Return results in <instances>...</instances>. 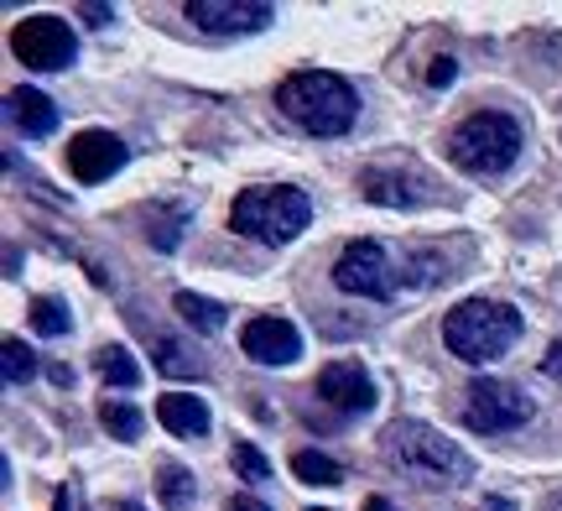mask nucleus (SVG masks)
Listing matches in <instances>:
<instances>
[{
  "label": "nucleus",
  "instance_id": "nucleus-1",
  "mask_svg": "<svg viewBox=\"0 0 562 511\" xmlns=\"http://www.w3.org/2000/svg\"><path fill=\"white\" fill-rule=\"evenodd\" d=\"M277 104L281 115L302 125L307 136H344V131H355V115H360L355 89L339 74H328V68H302L292 79H281Z\"/></svg>",
  "mask_w": 562,
  "mask_h": 511
},
{
  "label": "nucleus",
  "instance_id": "nucleus-2",
  "mask_svg": "<svg viewBox=\"0 0 562 511\" xmlns=\"http://www.w3.org/2000/svg\"><path fill=\"white\" fill-rule=\"evenodd\" d=\"M385 459H391L406 480H417L422 491L469 480V454H463L453 438H442L438 429L417 423V418H402V423L385 429Z\"/></svg>",
  "mask_w": 562,
  "mask_h": 511
},
{
  "label": "nucleus",
  "instance_id": "nucleus-3",
  "mask_svg": "<svg viewBox=\"0 0 562 511\" xmlns=\"http://www.w3.org/2000/svg\"><path fill=\"white\" fill-rule=\"evenodd\" d=\"M526 319L510 303H490V298H469L442 319V345L459 355L463 366H490L505 349L521 340Z\"/></svg>",
  "mask_w": 562,
  "mask_h": 511
},
{
  "label": "nucleus",
  "instance_id": "nucleus-4",
  "mask_svg": "<svg viewBox=\"0 0 562 511\" xmlns=\"http://www.w3.org/2000/svg\"><path fill=\"white\" fill-rule=\"evenodd\" d=\"M313 220V199L302 188L286 184H261L245 188L240 199L229 204V230L245 235V241H261V246H286L297 241L302 230Z\"/></svg>",
  "mask_w": 562,
  "mask_h": 511
},
{
  "label": "nucleus",
  "instance_id": "nucleus-5",
  "mask_svg": "<svg viewBox=\"0 0 562 511\" xmlns=\"http://www.w3.org/2000/svg\"><path fill=\"white\" fill-rule=\"evenodd\" d=\"M521 121L505 110H474L469 121L453 125L448 136V163L469 173V178H495L521 157Z\"/></svg>",
  "mask_w": 562,
  "mask_h": 511
},
{
  "label": "nucleus",
  "instance_id": "nucleus-6",
  "mask_svg": "<svg viewBox=\"0 0 562 511\" xmlns=\"http://www.w3.org/2000/svg\"><path fill=\"white\" fill-rule=\"evenodd\" d=\"M396 282H402V266L391 262V251L381 241H349L344 256L334 262V287L349 298L385 303V298H396Z\"/></svg>",
  "mask_w": 562,
  "mask_h": 511
},
{
  "label": "nucleus",
  "instance_id": "nucleus-7",
  "mask_svg": "<svg viewBox=\"0 0 562 511\" xmlns=\"http://www.w3.org/2000/svg\"><path fill=\"white\" fill-rule=\"evenodd\" d=\"M526 418H531V397L521 387L501 381V376H480L463 391V429L510 433V429H526Z\"/></svg>",
  "mask_w": 562,
  "mask_h": 511
},
{
  "label": "nucleus",
  "instance_id": "nucleus-8",
  "mask_svg": "<svg viewBox=\"0 0 562 511\" xmlns=\"http://www.w3.org/2000/svg\"><path fill=\"white\" fill-rule=\"evenodd\" d=\"M11 53L37 74H58L79 58V37L63 16H26L11 26Z\"/></svg>",
  "mask_w": 562,
  "mask_h": 511
},
{
  "label": "nucleus",
  "instance_id": "nucleus-9",
  "mask_svg": "<svg viewBox=\"0 0 562 511\" xmlns=\"http://www.w3.org/2000/svg\"><path fill=\"white\" fill-rule=\"evenodd\" d=\"M182 16L203 26L209 37H235V32H261L266 21H277V5H266V0H188Z\"/></svg>",
  "mask_w": 562,
  "mask_h": 511
},
{
  "label": "nucleus",
  "instance_id": "nucleus-10",
  "mask_svg": "<svg viewBox=\"0 0 562 511\" xmlns=\"http://www.w3.org/2000/svg\"><path fill=\"white\" fill-rule=\"evenodd\" d=\"M63 157H68V173H74L79 184H104V178L121 173L131 152H125V142L110 136V131H79Z\"/></svg>",
  "mask_w": 562,
  "mask_h": 511
},
{
  "label": "nucleus",
  "instance_id": "nucleus-11",
  "mask_svg": "<svg viewBox=\"0 0 562 511\" xmlns=\"http://www.w3.org/2000/svg\"><path fill=\"white\" fill-rule=\"evenodd\" d=\"M240 349L256 360V366H292L302 355V334L297 324H286L277 313H261L240 329Z\"/></svg>",
  "mask_w": 562,
  "mask_h": 511
},
{
  "label": "nucleus",
  "instance_id": "nucleus-12",
  "mask_svg": "<svg viewBox=\"0 0 562 511\" xmlns=\"http://www.w3.org/2000/svg\"><path fill=\"white\" fill-rule=\"evenodd\" d=\"M318 397L339 412H370L375 408V387H370V376H364L360 360H334V366H323L318 370Z\"/></svg>",
  "mask_w": 562,
  "mask_h": 511
},
{
  "label": "nucleus",
  "instance_id": "nucleus-13",
  "mask_svg": "<svg viewBox=\"0 0 562 511\" xmlns=\"http://www.w3.org/2000/svg\"><path fill=\"white\" fill-rule=\"evenodd\" d=\"M157 423L167 433H178V438H203V433L214 429V418L203 408V397H188V391H167L157 402Z\"/></svg>",
  "mask_w": 562,
  "mask_h": 511
},
{
  "label": "nucleus",
  "instance_id": "nucleus-14",
  "mask_svg": "<svg viewBox=\"0 0 562 511\" xmlns=\"http://www.w3.org/2000/svg\"><path fill=\"white\" fill-rule=\"evenodd\" d=\"M11 121H16L21 136H53L58 131V104L47 100L42 89H11Z\"/></svg>",
  "mask_w": 562,
  "mask_h": 511
},
{
  "label": "nucleus",
  "instance_id": "nucleus-15",
  "mask_svg": "<svg viewBox=\"0 0 562 511\" xmlns=\"http://www.w3.org/2000/svg\"><path fill=\"white\" fill-rule=\"evenodd\" d=\"M360 193L370 199V204H385V209L422 204V193H412V188H406V173L396 178V173H385V167H364V173H360Z\"/></svg>",
  "mask_w": 562,
  "mask_h": 511
},
{
  "label": "nucleus",
  "instance_id": "nucleus-16",
  "mask_svg": "<svg viewBox=\"0 0 562 511\" xmlns=\"http://www.w3.org/2000/svg\"><path fill=\"white\" fill-rule=\"evenodd\" d=\"M182 230H188V209L182 204H151V214H146V241H151V246L178 251Z\"/></svg>",
  "mask_w": 562,
  "mask_h": 511
},
{
  "label": "nucleus",
  "instance_id": "nucleus-17",
  "mask_svg": "<svg viewBox=\"0 0 562 511\" xmlns=\"http://www.w3.org/2000/svg\"><path fill=\"white\" fill-rule=\"evenodd\" d=\"M172 308L182 313V324H193L199 334H220L224 319H229V308L214 303V298H199V292H178V298H172Z\"/></svg>",
  "mask_w": 562,
  "mask_h": 511
},
{
  "label": "nucleus",
  "instance_id": "nucleus-18",
  "mask_svg": "<svg viewBox=\"0 0 562 511\" xmlns=\"http://www.w3.org/2000/svg\"><path fill=\"white\" fill-rule=\"evenodd\" d=\"M94 370H100L110 387H125V391L140 387V366H136V355H131L125 345H100L94 349Z\"/></svg>",
  "mask_w": 562,
  "mask_h": 511
},
{
  "label": "nucleus",
  "instance_id": "nucleus-19",
  "mask_svg": "<svg viewBox=\"0 0 562 511\" xmlns=\"http://www.w3.org/2000/svg\"><path fill=\"white\" fill-rule=\"evenodd\" d=\"M157 496L167 511H188L199 501V486H193V475L182 470V465H161L157 470Z\"/></svg>",
  "mask_w": 562,
  "mask_h": 511
},
{
  "label": "nucleus",
  "instance_id": "nucleus-20",
  "mask_svg": "<svg viewBox=\"0 0 562 511\" xmlns=\"http://www.w3.org/2000/svg\"><path fill=\"white\" fill-rule=\"evenodd\" d=\"M100 423H104V433H110V438H121V444L140 438V429H146L140 408H131V402H121V397H104L100 402Z\"/></svg>",
  "mask_w": 562,
  "mask_h": 511
},
{
  "label": "nucleus",
  "instance_id": "nucleus-21",
  "mask_svg": "<svg viewBox=\"0 0 562 511\" xmlns=\"http://www.w3.org/2000/svg\"><path fill=\"white\" fill-rule=\"evenodd\" d=\"M292 475H297L302 486H344V465L328 459V454H318V449L292 454Z\"/></svg>",
  "mask_w": 562,
  "mask_h": 511
},
{
  "label": "nucleus",
  "instance_id": "nucleus-22",
  "mask_svg": "<svg viewBox=\"0 0 562 511\" xmlns=\"http://www.w3.org/2000/svg\"><path fill=\"white\" fill-rule=\"evenodd\" d=\"M151 355H157V370L161 376H193L199 381L203 366L188 355V345H178V340H167V334H151Z\"/></svg>",
  "mask_w": 562,
  "mask_h": 511
},
{
  "label": "nucleus",
  "instance_id": "nucleus-23",
  "mask_svg": "<svg viewBox=\"0 0 562 511\" xmlns=\"http://www.w3.org/2000/svg\"><path fill=\"white\" fill-rule=\"evenodd\" d=\"M396 266H402V287H432V282H442V277H448L438 251H406Z\"/></svg>",
  "mask_w": 562,
  "mask_h": 511
},
{
  "label": "nucleus",
  "instance_id": "nucleus-24",
  "mask_svg": "<svg viewBox=\"0 0 562 511\" xmlns=\"http://www.w3.org/2000/svg\"><path fill=\"white\" fill-rule=\"evenodd\" d=\"M68 324H74V313H68L63 298H32V329H37L42 340H63Z\"/></svg>",
  "mask_w": 562,
  "mask_h": 511
},
{
  "label": "nucleus",
  "instance_id": "nucleus-25",
  "mask_svg": "<svg viewBox=\"0 0 562 511\" xmlns=\"http://www.w3.org/2000/svg\"><path fill=\"white\" fill-rule=\"evenodd\" d=\"M0 370H5L11 387H26V381L37 376V355L21 345V340H5V345H0Z\"/></svg>",
  "mask_w": 562,
  "mask_h": 511
},
{
  "label": "nucleus",
  "instance_id": "nucleus-26",
  "mask_svg": "<svg viewBox=\"0 0 562 511\" xmlns=\"http://www.w3.org/2000/svg\"><path fill=\"white\" fill-rule=\"evenodd\" d=\"M229 465H235V475H240V480H256V486H261V480H271V459H266L256 444H245V438L229 449Z\"/></svg>",
  "mask_w": 562,
  "mask_h": 511
},
{
  "label": "nucleus",
  "instance_id": "nucleus-27",
  "mask_svg": "<svg viewBox=\"0 0 562 511\" xmlns=\"http://www.w3.org/2000/svg\"><path fill=\"white\" fill-rule=\"evenodd\" d=\"M453 79H459V63H453V58H432V68H427V84H432V89H448Z\"/></svg>",
  "mask_w": 562,
  "mask_h": 511
},
{
  "label": "nucleus",
  "instance_id": "nucleus-28",
  "mask_svg": "<svg viewBox=\"0 0 562 511\" xmlns=\"http://www.w3.org/2000/svg\"><path fill=\"white\" fill-rule=\"evenodd\" d=\"M542 370H547V376H552V381H562V340H558V345H552V349H547V355H542Z\"/></svg>",
  "mask_w": 562,
  "mask_h": 511
},
{
  "label": "nucleus",
  "instance_id": "nucleus-29",
  "mask_svg": "<svg viewBox=\"0 0 562 511\" xmlns=\"http://www.w3.org/2000/svg\"><path fill=\"white\" fill-rule=\"evenodd\" d=\"M79 16L89 21V26H104V21H115V11H110V5H79Z\"/></svg>",
  "mask_w": 562,
  "mask_h": 511
},
{
  "label": "nucleus",
  "instance_id": "nucleus-30",
  "mask_svg": "<svg viewBox=\"0 0 562 511\" xmlns=\"http://www.w3.org/2000/svg\"><path fill=\"white\" fill-rule=\"evenodd\" d=\"M224 511H271L266 501H256V496H229L224 501Z\"/></svg>",
  "mask_w": 562,
  "mask_h": 511
},
{
  "label": "nucleus",
  "instance_id": "nucleus-31",
  "mask_svg": "<svg viewBox=\"0 0 562 511\" xmlns=\"http://www.w3.org/2000/svg\"><path fill=\"white\" fill-rule=\"evenodd\" d=\"M47 381H53V387H74V366H47Z\"/></svg>",
  "mask_w": 562,
  "mask_h": 511
},
{
  "label": "nucleus",
  "instance_id": "nucleus-32",
  "mask_svg": "<svg viewBox=\"0 0 562 511\" xmlns=\"http://www.w3.org/2000/svg\"><path fill=\"white\" fill-rule=\"evenodd\" d=\"M53 511H79V496H74V486H63V491L53 496Z\"/></svg>",
  "mask_w": 562,
  "mask_h": 511
},
{
  "label": "nucleus",
  "instance_id": "nucleus-33",
  "mask_svg": "<svg viewBox=\"0 0 562 511\" xmlns=\"http://www.w3.org/2000/svg\"><path fill=\"white\" fill-rule=\"evenodd\" d=\"M364 511H396V507H391L385 496H370V501H364Z\"/></svg>",
  "mask_w": 562,
  "mask_h": 511
},
{
  "label": "nucleus",
  "instance_id": "nucleus-34",
  "mask_svg": "<svg viewBox=\"0 0 562 511\" xmlns=\"http://www.w3.org/2000/svg\"><path fill=\"white\" fill-rule=\"evenodd\" d=\"M484 511H510V501H501V496H484Z\"/></svg>",
  "mask_w": 562,
  "mask_h": 511
},
{
  "label": "nucleus",
  "instance_id": "nucleus-35",
  "mask_svg": "<svg viewBox=\"0 0 562 511\" xmlns=\"http://www.w3.org/2000/svg\"><path fill=\"white\" fill-rule=\"evenodd\" d=\"M110 511H146L140 501H110Z\"/></svg>",
  "mask_w": 562,
  "mask_h": 511
},
{
  "label": "nucleus",
  "instance_id": "nucleus-36",
  "mask_svg": "<svg viewBox=\"0 0 562 511\" xmlns=\"http://www.w3.org/2000/svg\"><path fill=\"white\" fill-rule=\"evenodd\" d=\"M547 511H562V491H558V496H552V501H547Z\"/></svg>",
  "mask_w": 562,
  "mask_h": 511
},
{
  "label": "nucleus",
  "instance_id": "nucleus-37",
  "mask_svg": "<svg viewBox=\"0 0 562 511\" xmlns=\"http://www.w3.org/2000/svg\"><path fill=\"white\" fill-rule=\"evenodd\" d=\"M313 511H318V507H313Z\"/></svg>",
  "mask_w": 562,
  "mask_h": 511
}]
</instances>
